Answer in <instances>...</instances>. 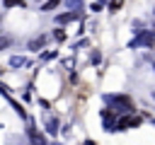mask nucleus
<instances>
[{
  "label": "nucleus",
  "instance_id": "nucleus-1",
  "mask_svg": "<svg viewBox=\"0 0 155 145\" xmlns=\"http://www.w3.org/2000/svg\"><path fill=\"white\" fill-rule=\"evenodd\" d=\"M148 46H150L153 53H155V34H148Z\"/></svg>",
  "mask_w": 155,
  "mask_h": 145
}]
</instances>
